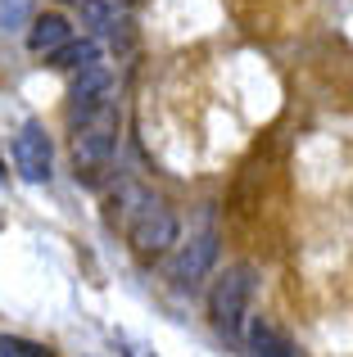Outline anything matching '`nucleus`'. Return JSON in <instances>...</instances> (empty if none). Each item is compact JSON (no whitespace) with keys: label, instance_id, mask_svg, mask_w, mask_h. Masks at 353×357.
I'll return each instance as SVG.
<instances>
[{"label":"nucleus","instance_id":"f257e3e1","mask_svg":"<svg viewBox=\"0 0 353 357\" xmlns=\"http://www.w3.org/2000/svg\"><path fill=\"white\" fill-rule=\"evenodd\" d=\"M114 218L118 227H123L127 244H132L136 253H145V258H154V253L172 249L176 244V213L168 208V204L159 199V195H150L145 185H123L114 199Z\"/></svg>","mask_w":353,"mask_h":357},{"label":"nucleus","instance_id":"9d476101","mask_svg":"<svg viewBox=\"0 0 353 357\" xmlns=\"http://www.w3.org/2000/svg\"><path fill=\"white\" fill-rule=\"evenodd\" d=\"M82 18H87L96 32H118V27H127L123 18H118V9H109L105 0H82Z\"/></svg>","mask_w":353,"mask_h":357},{"label":"nucleus","instance_id":"423d86ee","mask_svg":"<svg viewBox=\"0 0 353 357\" xmlns=\"http://www.w3.org/2000/svg\"><path fill=\"white\" fill-rule=\"evenodd\" d=\"M68 100H73V122H82V118L100 114L105 105H114V77H109L105 63L82 68L77 82H73V91H68Z\"/></svg>","mask_w":353,"mask_h":357},{"label":"nucleus","instance_id":"1a4fd4ad","mask_svg":"<svg viewBox=\"0 0 353 357\" xmlns=\"http://www.w3.org/2000/svg\"><path fill=\"white\" fill-rule=\"evenodd\" d=\"M91 63H100L96 41H68L50 54V68H63V73H82V68H91Z\"/></svg>","mask_w":353,"mask_h":357},{"label":"nucleus","instance_id":"9b49d317","mask_svg":"<svg viewBox=\"0 0 353 357\" xmlns=\"http://www.w3.org/2000/svg\"><path fill=\"white\" fill-rule=\"evenodd\" d=\"M0 357H54V353L23 340V335H0Z\"/></svg>","mask_w":353,"mask_h":357},{"label":"nucleus","instance_id":"39448f33","mask_svg":"<svg viewBox=\"0 0 353 357\" xmlns=\"http://www.w3.org/2000/svg\"><path fill=\"white\" fill-rule=\"evenodd\" d=\"M218 262V231H200L186 244H176L172 262H168V276L176 285H195V280L209 276V267Z\"/></svg>","mask_w":353,"mask_h":357},{"label":"nucleus","instance_id":"20e7f679","mask_svg":"<svg viewBox=\"0 0 353 357\" xmlns=\"http://www.w3.org/2000/svg\"><path fill=\"white\" fill-rule=\"evenodd\" d=\"M50 163H54V145L45 136L41 122H23L14 136V167L23 181H50Z\"/></svg>","mask_w":353,"mask_h":357},{"label":"nucleus","instance_id":"f03ea898","mask_svg":"<svg viewBox=\"0 0 353 357\" xmlns=\"http://www.w3.org/2000/svg\"><path fill=\"white\" fill-rule=\"evenodd\" d=\"M118 131H123V114L118 105H105L100 114L73 122V167L82 181H100L118 154Z\"/></svg>","mask_w":353,"mask_h":357},{"label":"nucleus","instance_id":"0eeeda50","mask_svg":"<svg viewBox=\"0 0 353 357\" xmlns=\"http://www.w3.org/2000/svg\"><path fill=\"white\" fill-rule=\"evenodd\" d=\"M240 344H245L249 357H299L294 340L272 321V317H249L245 331H240Z\"/></svg>","mask_w":353,"mask_h":357},{"label":"nucleus","instance_id":"7ed1b4c3","mask_svg":"<svg viewBox=\"0 0 353 357\" xmlns=\"http://www.w3.org/2000/svg\"><path fill=\"white\" fill-rule=\"evenodd\" d=\"M254 294H258V267L254 262H236V267H227L218 280H213L209 317H213V326H218L227 340H240V331H245V321H249Z\"/></svg>","mask_w":353,"mask_h":357},{"label":"nucleus","instance_id":"6e6552de","mask_svg":"<svg viewBox=\"0 0 353 357\" xmlns=\"http://www.w3.org/2000/svg\"><path fill=\"white\" fill-rule=\"evenodd\" d=\"M68 41H73V27H68V18H63V14H41L32 23V32H27L32 54H45V59H50L59 45H68Z\"/></svg>","mask_w":353,"mask_h":357}]
</instances>
